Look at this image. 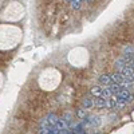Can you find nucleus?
Segmentation results:
<instances>
[{"mask_svg":"<svg viewBox=\"0 0 134 134\" xmlns=\"http://www.w3.org/2000/svg\"><path fill=\"white\" fill-rule=\"evenodd\" d=\"M57 122H58V117L55 114H48L46 118H43L40 122V133L43 134H47V133H52V134H57Z\"/></svg>","mask_w":134,"mask_h":134,"instance_id":"1","label":"nucleus"},{"mask_svg":"<svg viewBox=\"0 0 134 134\" xmlns=\"http://www.w3.org/2000/svg\"><path fill=\"white\" fill-rule=\"evenodd\" d=\"M117 95H111V97H109V98H106V107H109V109H117Z\"/></svg>","mask_w":134,"mask_h":134,"instance_id":"2","label":"nucleus"},{"mask_svg":"<svg viewBox=\"0 0 134 134\" xmlns=\"http://www.w3.org/2000/svg\"><path fill=\"white\" fill-rule=\"evenodd\" d=\"M94 106L95 107H106V98H102V97H95L94 98Z\"/></svg>","mask_w":134,"mask_h":134,"instance_id":"3","label":"nucleus"},{"mask_svg":"<svg viewBox=\"0 0 134 134\" xmlns=\"http://www.w3.org/2000/svg\"><path fill=\"white\" fill-rule=\"evenodd\" d=\"M99 82L102 83L103 86H110L111 83H113V78H111V75H100L99 78Z\"/></svg>","mask_w":134,"mask_h":134,"instance_id":"4","label":"nucleus"},{"mask_svg":"<svg viewBox=\"0 0 134 134\" xmlns=\"http://www.w3.org/2000/svg\"><path fill=\"white\" fill-rule=\"evenodd\" d=\"M102 90H103L102 87H99V86H94V87L91 88V94H93L94 97H102Z\"/></svg>","mask_w":134,"mask_h":134,"instance_id":"5","label":"nucleus"},{"mask_svg":"<svg viewBox=\"0 0 134 134\" xmlns=\"http://www.w3.org/2000/svg\"><path fill=\"white\" fill-rule=\"evenodd\" d=\"M94 106V98H86L83 99V107L85 109H90Z\"/></svg>","mask_w":134,"mask_h":134,"instance_id":"6","label":"nucleus"},{"mask_svg":"<svg viewBox=\"0 0 134 134\" xmlns=\"http://www.w3.org/2000/svg\"><path fill=\"white\" fill-rule=\"evenodd\" d=\"M114 93L111 91V88L107 86V87H105L103 90H102V98H109V97H111Z\"/></svg>","mask_w":134,"mask_h":134,"instance_id":"7","label":"nucleus"},{"mask_svg":"<svg viewBox=\"0 0 134 134\" xmlns=\"http://www.w3.org/2000/svg\"><path fill=\"white\" fill-rule=\"evenodd\" d=\"M76 114H78V117L79 118H82V119H85L86 117H87V113H86V110H85V107L83 109H79L76 111Z\"/></svg>","mask_w":134,"mask_h":134,"instance_id":"8","label":"nucleus"},{"mask_svg":"<svg viewBox=\"0 0 134 134\" xmlns=\"http://www.w3.org/2000/svg\"><path fill=\"white\" fill-rule=\"evenodd\" d=\"M82 2H83V0H72V2H71V4H72V8H74V9H79V8H81V4H82Z\"/></svg>","mask_w":134,"mask_h":134,"instance_id":"9","label":"nucleus"},{"mask_svg":"<svg viewBox=\"0 0 134 134\" xmlns=\"http://www.w3.org/2000/svg\"><path fill=\"white\" fill-rule=\"evenodd\" d=\"M67 2H70V3H71V2H72V0H67Z\"/></svg>","mask_w":134,"mask_h":134,"instance_id":"10","label":"nucleus"}]
</instances>
